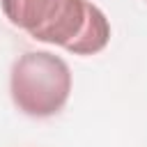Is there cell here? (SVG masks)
Masks as SVG:
<instances>
[{"mask_svg":"<svg viewBox=\"0 0 147 147\" xmlns=\"http://www.w3.org/2000/svg\"><path fill=\"white\" fill-rule=\"evenodd\" d=\"M9 92L21 113L30 117H51L60 113L69 99V64L48 51H30L14 62Z\"/></svg>","mask_w":147,"mask_h":147,"instance_id":"2","label":"cell"},{"mask_svg":"<svg viewBox=\"0 0 147 147\" xmlns=\"http://www.w3.org/2000/svg\"><path fill=\"white\" fill-rule=\"evenodd\" d=\"M0 7L9 23L32 39L74 55H94L110 39L106 14L87 0H0Z\"/></svg>","mask_w":147,"mask_h":147,"instance_id":"1","label":"cell"}]
</instances>
